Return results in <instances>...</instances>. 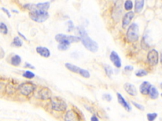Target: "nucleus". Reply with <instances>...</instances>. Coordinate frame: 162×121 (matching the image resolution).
<instances>
[{
  "label": "nucleus",
  "instance_id": "1",
  "mask_svg": "<svg viewBox=\"0 0 162 121\" xmlns=\"http://www.w3.org/2000/svg\"><path fill=\"white\" fill-rule=\"evenodd\" d=\"M37 87V85L31 81L22 82L18 85V93L25 98L29 99L34 95Z\"/></svg>",
  "mask_w": 162,
  "mask_h": 121
},
{
  "label": "nucleus",
  "instance_id": "2",
  "mask_svg": "<svg viewBox=\"0 0 162 121\" xmlns=\"http://www.w3.org/2000/svg\"><path fill=\"white\" fill-rule=\"evenodd\" d=\"M32 4L25 5L24 8L28 9L29 12V16L31 20L37 23H42L47 20L50 17V14L48 12L39 10L31 7Z\"/></svg>",
  "mask_w": 162,
  "mask_h": 121
},
{
  "label": "nucleus",
  "instance_id": "3",
  "mask_svg": "<svg viewBox=\"0 0 162 121\" xmlns=\"http://www.w3.org/2000/svg\"><path fill=\"white\" fill-rule=\"evenodd\" d=\"M50 108L56 112H65L67 110V104L60 96H55L49 100Z\"/></svg>",
  "mask_w": 162,
  "mask_h": 121
},
{
  "label": "nucleus",
  "instance_id": "4",
  "mask_svg": "<svg viewBox=\"0 0 162 121\" xmlns=\"http://www.w3.org/2000/svg\"><path fill=\"white\" fill-rule=\"evenodd\" d=\"M140 27L136 23H132L128 26L126 38L129 43H135L140 39Z\"/></svg>",
  "mask_w": 162,
  "mask_h": 121
},
{
  "label": "nucleus",
  "instance_id": "5",
  "mask_svg": "<svg viewBox=\"0 0 162 121\" xmlns=\"http://www.w3.org/2000/svg\"><path fill=\"white\" fill-rule=\"evenodd\" d=\"M80 37L81 38V43L87 51L93 53L98 52L99 49V45L98 42L91 38L88 35L87 32L81 35Z\"/></svg>",
  "mask_w": 162,
  "mask_h": 121
},
{
  "label": "nucleus",
  "instance_id": "6",
  "mask_svg": "<svg viewBox=\"0 0 162 121\" xmlns=\"http://www.w3.org/2000/svg\"><path fill=\"white\" fill-rule=\"evenodd\" d=\"M35 98L41 101H49L53 96L52 90L47 86H41L37 87L34 94Z\"/></svg>",
  "mask_w": 162,
  "mask_h": 121
},
{
  "label": "nucleus",
  "instance_id": "7",
  "mask_svg": "<svg viewBox=\"0 0 162 121\" xmlns=\"http://www.w3.org/2000/svg\"><path fill=\"white\" fill-rule=\"evenodd\" d=\"M146 59L148 64L150 66H156L160 62V54L158 51L155 49V48L150 49L147 54Z\"/></svg>",
  "mask_w": 162,
  "mask_h": 121
},
{
  "label": "nucleus",
  "instance_id": "8",
  "mask_svg": "<svg viewBox=\"0 0 162 121\" xmlns=\"http://www.w3.org/2000/svg\"><path fill=\"white\" fill-rule=\"evenodd\" d=\"M18 85L15 80L8 81L4 88L3 95H6L8 96H13L18 93Z\"/></svg>",
  "mask_w": 162,
  "mask_h": 121
},
{
  "label": "nucleus",
  "instance_id": "9",
  "mask_svg": "<svg viewBox=\"0 0 162 121\" xmlns=\"http://www.w3.org/2000/svg\"><path fill=\"white\" fill-rule=\"evenodd\" d=\"M55 39L57 42H60L63 40L68 41L71 44L72 43H77L81 42V38L78 35H66L63 34H56L55 37Z\"/></svg>",
  "mask_w": 162,
  "mask_h": 121
},
{
  "label": "nucleus",
  "instance_id": "10",
  "mask_svg": "<svg viewBox=\"0 0 162 121\" xmlns=\"http://www.w3.org/2000/svg\"><path fill=\"white\" fill-rule=\"evenodd\" d=\"M64 121H81V115L74 109H70L65 112Z\"/></svg>",
  "mask_w": 162,
  "mask_h": 121
},
{
  "label": "nucleus",
  "instance_id": "11",
  "mask_svg": "<svg viewBox=\"0 0 162 121\" xmlns=\"http://www.w3.org/2000/svg\"><path fill=\"white\" fill-rule=\"evenodd\" d=\"M110 59L114 66L119 69L122 67V59L119 54L115 51H112L110 54Z\"/></svg>",
  "mask_w": 162,
  "mask_h": 121
},
{
  "label": "nucleus",
  "instance_id": "12",
  "mask_svg": "<svg viewBox=\"0 0 162 121\" xmlns=\"http://www.w3.org/2000/svg\"><path fill=\"white\" fill-rule=\"evenodd\" d=\"M134 12L132 11L128 12L124 15L122 21V26L123 29H125L130 25V23L132 20V19L134 18Z\"/></svg>",
  "mask_w": 162,
  "mask_h": 121
},
{
  "label": "nucleus",
  "instance_id": "13",
  "mask_svg": "<svg viewBox=\"0 0 162 121\" xmlns=\"http://www.w3.org/2000/svg\"><path fill=\"white\" fill-rule=\"evenodd\" d=\"M124 88L129 95L131 96H135L137 95V90L134 84L127 82L124 85Z\"/></svg>",
  "mask_w": 162,
  "mask_h": 121
},
{
  "label": "nucleus",
  "instance_id": "14",
  "mask_svg": "<svg viewBox=\"0 0 162 121\" xmlns=\"http://www.w3.org/2000/svg\"><path fill=\"white\" fill-rule=\"evenodd\" d=\"M153 85L148 81H143L140 85V92L143 96H147L149 95L150 89Z\"/></svg>",
  "mask_w": 162,
  "mask_h": 121
},
{
  "label": "nucleus",
  "instance_id": "15",
  "mask_svg": "<svg viewBox=\"0 0 162 121\" xmlns=\"http://www.w3.org/2000/svg\"><path fill=\"white\" fill-rule=\"evenodd\" d=\"M117 97L118 102L122 106V107H124L127 112H130L132 110V107L121 93L119 92L117 93Z\"/></svg>",
  "mask_w": 162,
  "mask_h": 121
},
{
  "label": "nucleus",
  "instance_id": "16",
  "mask_svg": "<svg viewBox=\"0 0 162 121\" xmlns=\"http://www.w3.org/2000/svg\"><path fill=\"white\" fill-rule=\"evenodd\" d=\"M36 53L41 57L44 58H48L51 56V52L48 48L42 46H37L36 49Z\"/></svg>",
  "mask_w": 162,
  "mask_h": 121
},
{
  "label": "nucleus",
  "instance_id": "17",
  "mask_svg": "<svg viewBox=\"0 0 162 121\" xmlns=\"http://www.w3.org/2000/svg\"><path fill=\"white\" fill-rule=\"evenodd\" d=\"M31 7L42 10V11H45L48 12L49 8H50V2H44V3H39L36 5H31Z\"/></svg>",
  "mask_w": 162,
  "mask_h": 121
},
{
  "label": "nucleus",
  "instance_id": "18",
  "mask_svg": "<svg viewBox=\"0 0 162 121\" xmlns=\"http://www.w3.org/2000/svg\"><path fill=\"white\" fill-rule=\"evenodd\" d=\"M145 0H135L134 11L136 13H141L144 8Z\"/></svg>",
  "mask_w": 162,
  "mask_h": 121
},
{
  "label": "nucleus",
  "instance_id": "19",
  "mask_svg": "<svg viewBox=\"0 0 162 121\" xmlns=\"http://www.w3.org/2000/svg\"><path fill=\"white\" fill-rule=\"evenodd\" d=\"M10 61V64L13 66H15V67L19 66L22 63V58L18 54H14L13 56H12Z\"/></svg>",
  "mask_w": 162,
  "mask_h": 121
},
{
  "label": "nucleus",
  "instance_id": "20",
  "mask_svg": "<svg viewBox=\"0 0 162 121\" xmlns=\"http://www.w3.org/2000/svg\"><path fill=\"white\" fill-rule=\"evenodd\" d=\"M65 66L68 71H70L71 72H72L74 73H76V74L79 73V70L81 69V67H79L78 66L70 63H66L65 64Z\"/></svg>",
  "mask_w": 162,
  "mask_h": 121
},
{
  "label": "nucleus",
  "instance_id": "21",
  "mask_svg": "<svg viewBox=\"0 0 162 121\" xmlns=\"http://www.w3.org/2000/svg\"><path fill=\"white\" fill-rule=\"evenodd\" d=\"M71 44L70 42H68V41L63 40L60 42H58L57 48H58V49L60 51H67L69 48H70Z\"/></svg>",
  "mask_w": 162,
  "mask_h": 121
},
{
  "label": "nucleus",
  "instance_id": "22",
  "mask_svg": "<svg viewBox=\"0 0 162 121\" xmlns=\"http://www.w3.org/2000/svg\"><path fill=\"white\" fill-rule=\"evenodd\" d=\"M149 96L150 98L152 100H156L158 97H159V95H160V93H159V91H158V88L155 86H152L151 89H150V93H149Z\"/></svg>",
  "mask_w": 162,
  "mask_h": 121
},
{
  "label": "nucleus",
  "instance_id": "23",
  "mask_svg": "<svg viewBox=\"0 0 162 121\" xmlns=\"http://www.w3.org/2000/svg\"><path fill=\"white\" fill-rule=\"evenodd\" d=\"M148 75V72L145 69H140L135 71V75L138 78H143Z\"/></svg>",
  "mask_w": 162,
  "mask_h": 121
},
{
  "label": "nucleus",
  "instance_id": "24",
  "mask_svg": "<svg viewBox=\"0 0 162 121\" xmlns=\"http://www.w3.org/2000/svg\"><path fill=\"white\" fill-rule=\"evenodd\" d=\"M104 70L105 72V74L108 77H111L112 75L114 73V70L113 67L108 64H105L104 65Z\"/></svg>",
  "mask_w": 162,
  "mask_h": 121
},
{
  "label": "nucleus",
  "instance_id": "25",
  "mask_svg": "<svg viewBox=\"0 0 162 121\" xmlns=\"http://www.w3.org/2000/svg\"><path fill=\"white\" fill-rule=\"evenodd\" d=\"M12 46L15 47H20L23 45V41L20 37L16 36L14 37L13 41H12Z\"/></svg>",
  "mask_w": 162,
  "mask_h": 121
},
{
  "label": "nucleus",
  "instance_id": "26",
  "mask_svg": "<svg viewBox=\"0 0 162 121\" xmlns=\"http://www.w3.org/2000/svg\"><path fill=\"white\" fill-rule=\"evenodd\" d=\"M22 77L24 78H26V79H28V80H32L33 78H35L36 75L32 71H29V70H27V71H25L24 72H23Z\"/></svg>",
  "mask_w": 162,
  "mask_h": 121
},
{
  "label": "nucleus",
  "instance_id": "27",
  "mask_svg": "<svg viewBox=\"0 0 162 121\" xmlns=\"http://www.w3.org/2000/svg\"><path fill=\"white\" fill-rule=\"evenodd\" d=\"M78 74L80 76H81L82 77H83L84 78H86V79H88L91 77V74H90L89 71L87 69H83V68H81V67L79 70V72Z\"/></svg>",
  "mask_w": 162,
  "mask_h": 121
},
{
  "label": "nucleus",
  "instance_id": "28",
  "mask_svg": "<svg viewBox=\"0 0 162 121\" xmlns=\"http://www.w3.org/2000/svg\"><path fill=\"white\" fill-rule=\"evenodd\" d=\"M0 33L6 35L8 33V29L7 26L3 22H0Z\"/></svg>",
  "mask_w": 162,
  "mask_h": 121
},
{
  "label": "nucleus",
  "instance_id": "29",
  "mask_svg": "<svg viewBox=\"0 0 162 121\" xmlns=\"http://www.w3.org/2000/svg\"><path fill=\"white\" fill-rule=\"evenodd\" d=\"M133 5H134L133 2L131 1V0H126L124 4V7L126 11L130 12L132 10Z\"/></svg>",
  "mask_w": 162,
  "mask_h": 121
},
{
  "label": "nucleus",
  "instance_id": "30",
  "mask_svg": "<svg viewBox=\"0 0 162 121\" xmlns=\"http://www.w3.org/2000/svg\"><path fill=\"white\" fill-rule=\"evenodd\" d=\"M158 117V114L156 112L148 113L146 115V117L148 121H155Z\"/></svg>",
  "mask_w": 162,
  "mask_h": 121
},
{
  "label": "nucleus",
  "instance_id": "31",
  "mask_svg": "<svg viewBox=\"0 0 162 121\" xmlns=\"http://www.w3.org/2000/svg\"><path fill=\"white\" fill-rule=\"evenodd\" d=\"M67 24V32H71L74 29V24L72 20H68L66 22Z\"/></svg>",
  "mask_w": 162,
  "mask_h": 121
},
{
  "label": "nucleus",
  "instance_id": "32",
  "mask_svg": "<svg viewBox=\"0 0 162 121\" xmlns=\"http://www.w3.org/2000/svg\"><path fill=\"white\" fill-rule=\"evenodd\" d=\"M131 103H132V105H133L135 108H137L138 110H141V111H143V110L145 109V107H144L143 105L137 103V102H134V101H131Z\"/></svg>",
  "mask_w": 162,
  "mask_h": 121
},
{
  "label": "nucleus",
  "instance_id": "33",
  "mask_svg": "<svg viewBox=\"0 0 162 121\" xmlns=\"http://www.w3.org/2000/svg\"><path fill=\"white\" fill-rule=\"evenodd\" d=\"M103 99L108 102L112 100V96L109 93H105L103 95Z\"/></svg>",
  "mask_w": 162,
  "mask_h": 121
},
{
  "label": "nucleus",
  "instance_id": "34",
  "mask_svg": "<svg viewBox=\"0 0 162 121\" xmlns=\"http://www.w3.org/2000/svg\"><path fill=\"white\" fill-rule=\"evenodd\" d=\"M134 67L131 65H126L124 67V71L125 72H132L134 70Z\"/></svg>",
  "mask_w": 162,
  "mask_h": 121
},
{
  "label": "nucleus",
  "instance_id": "35",
  "mask_svg": "<svg viewBox=\"0 0 162 121\" xmlns=\"http://www.w3.org/2000/svg\"><path fill=\"white\" fill-rule=\"evenodd\" d=\"M6 85V81L4 82V80H2V78H0V90H2L3 92L4 91V88Z\"/></svg>",
  "mask_w": 162,
  "mask_h": 121
},
{
  "label": "nucleus",
  "instance_id": "36",
  "mask_svg": "<svg viewBox=\"0 0 162 121\" xmlns=\"http://www.w3.org/2000/svg\"><path fill=\"white\" fill-rule=\"evenodd\" d=\"M2 10H3V12L5 14H7V15L8 16V18H11V17H12V15H11V14H10V11H9L8 9H7L6 8L3 7V8H2Z\"/></svg>",
  "mask_w": 162,
  "mask_h": 121
},
{
  "label": "nucleus",
  "instance_id": "37",
  "mask_svg": "<svg viewBox=\"0 0 162 121\" xmlns=\"http://www.w3.org/2000/svg\"><path fill=\"white\" fill-rule=\"evenodd\" d=\"M25 67H27V68H29L31 69H36V67L32 64H31V63H25Z\"/></svg>",
  "mask_w": 162,
  "mask_h": 121
},
{
  "label": "nucleus",
  "instance_id": "38",
  "mask_svg": "<svg viewBox=\"0 0 162 121\" xmlns=\"http://www.w3.org/2000/svg\"><path fill=\"white\" fill-rule=\"evenodd\" d=\"M91 121H100V120H99V119L98 118V117L96 115H94L91 117Z\"/></svg>",
  "mask_w": 162,
  "mask_h": 121
},
{
  "label": "nucleus",
  "instance_id": "39",
  "mask_svg": "<svg viewBox=\"0 0 162 121\" xmlns=\"http://www.w3.org/2000/svg\"><path fill=\"white\" fill-rule=\"evenodd\" d=\"M18 34L20 36V37H22L23 39L25 40H27V39L26 37V36H24V35H23L22 33H20V32H18Z\"/></svg>",
  "mask_w": 162,
  "mask_h": 121
},
{
  "label": "nucleus",
  "instance_id": "40",
  "mask_svg": "<svg viewBox=\"0 0 162 121\" xmlns=\"http://www.w3.org/2000/svg\"><path fill=\"white\" fill-rule=\"evenodd\" d=\"M5 56V53L3 50H0V59H2Z\"/></svg>",
  "mask_w": 162,
  "mask_h": 121
},
{
  "label": "nucleus",
  "instance_id": "41",
  "mask_svg": "<svg viewBox=\"0 0 162 121\" xmlns=\"http://www.w3.org/2000/svg\"><path fill=\"white\" fill-rule=\"evenodd\" d=\"M160 64L162 65V53H161V54L160 56Z\"/></svg>",
  "mask_w": 162,
  "mask_h": 121
},
{
  "label": "nucleus",
  "instance_id": "42",
  "mask_svg": "<svg viewBox=\"0 0 162 121\" xmlns=\"http://www.w3.org/2000/svg\"><path fill=\"white\" fill-rule=\"evenodd\" d=\"M160 88L162 90V82L160 83Z\"/></svg>",
  "mask_w": 162,
  "mask_h": 121
},
{
  "label": "nucleus",
  "instance_id": "43",
  "mask_svg": "<svg viewBox=\"0 0 162 121\" xmlns=\"http://www.w3.org/2000/svg\"><path fill=\"white\" fill-rule=\"evenodd\" d=\"M161 95V98H162V93H161V95Z\"/></svg>",
  "mask_w": 162,
  "mask_h": 121
}]
</instances>
